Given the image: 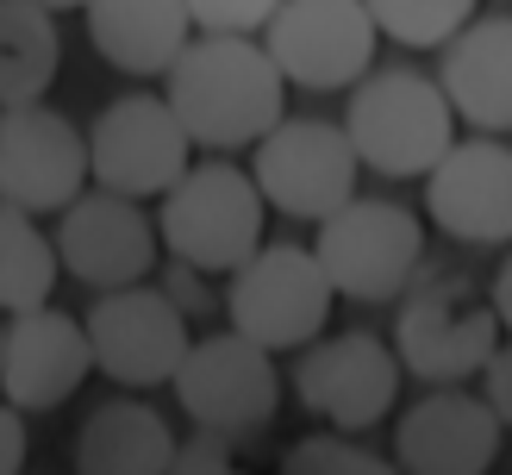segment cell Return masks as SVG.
Here are the masks:
<instances>
[{"instance_id":"17","label":"cell","mask_w":512,"mask_h":475,"mask_svg":"<svg viewBox=\"0 0 512 475\" xmlns=\"http://www.w3.org/2000/svg\"><path fill=\"white\" fill-rule=\"evenodd\" d=\"M506 419L488 407V394L469 388H431L400 413L394 457L406 475H488L500 457Z\"/></svg>"},{"instance_id":"23","label":"cell","mask_w":512,"mask_h":475,"mask_svg":"<svg viewBox=\"0 0 512 475\" xmlns=\"http://www.w3.org/2000/svg\"><path fill=\"white\" fill-rule=\"evenodd\" d=\"M381 38L406 50H444L469 19H481V0H369Z\"/></svg>"},{"instance_id":"16","label":"cell","mask_w":512,"mask_h":475,"mask_svg":"<svg viewBox=\"0 0 512 475\" xmlns=\"http://www.w3.org/2000/svg\"><path fill=\"white\" fill-rule=\"evenodd\" d=\"M94 369L100 363H94L88 319L63 313L57 300L32 313H7V332H0V394H7V407L57 413Z\"/></svg>"},{"instance_id":"6","label":"cell","mask_w":512,"mask_h":475,"mask_svg":"<svg viewBox=\"0 0 512 475\" xmlns=\"http://www.w3.org/2000/svg\"><path fill=\"white\" fill-rule=\"evenodd\" d=\"M313 250L331 269V282H338L344 300H356V307H388L425 269V225L400 200L356 194L350 207H338L319 225Z\"/></svg>"},{"instance_id":"26","label":"cell","mask_w":512,"mask_h":475,"mask_svg":"<svg viewBox=\"0 0 512 475\" xmlns=\"http://www.w3.org/2000/svg\"><path fill=\"white\" fill-rule=\"evenodd\" d=\"M169 475H244V463H238V438L194 425V438H182V450H175V469H169Z\"/></svg>"},{"instance_id":"8","label":"cell","mask_w":512,"mask_h":475,"mask_svg":"<svg viewBox=\"0 0 512 475\" xmlns=\"http://www.w3.org/2000/svg\"><path fill=\"white\" fill-rule=\"evenodd\" d=\"M250 169L263 182L269 207L281 219H306V225H325L338 207H350L356 182L369 175L344 119H281L250 150Z\"/></svg>"},{"instance_id":"15","label":"cell","mask_w":512,"mask_h":475,"mask_svg":"<svg viewBox=\"0 0 512 475\" xmlns=\"http://www.w3.org/2000/svg\"><path fill=\"white\" fill-rule=\"evenodd\" d=\"M425 219L444 238L500 250L512 244V144L500 132H469L425 175Z\"/></svg>"},{"instance_id":"13","label":"cell","mask_w":512,"mask_h":475,"mask_svg":"<svg viewBox=\"0 0 512 475\" xmlns=\"http://www.w3.org/2000/svg\"><path fill=\"white\" fill-rule=\"evenodd\" d=\"M400 350L375 332H325L319 344L300 350V369H294V394L300 407L338 425V432H369L394 413L400 400Z\"/></svg>"},{"instance_id":"29","label":"cell","mask_w":512,"mask_h":475,"mask_svg":"<svg viewBox=\"0 0 512 475\" xmlns=\"http://www.w3.org/2000/svg\"><path fill=\"white\" fill-rule=\"evenodd\" d=\"M25 407H7L0 413V475H25V450H32V438H25Z\"/></svg>"},{"instance_id":"4","label":"cell","mask_w":512,"mask_h":475,"mask_svg":"<svg viewBox=\"0 0 512 475\" xmlns=\"http://www.w3.org/2000/svg\"><path fill=\"white\" fill-rule=\"evenodd\" d=\"M269 194L256 182V169H238V163H194L182 182H175L163 200H157V219H163V244L169 257L182 263H200L207 275H232L244 269L269 238Z\"/></svg>"},{"instance_id":"25","label":"cell","mask_w":512,"mask_h":475,"mask_svg":"<svg viewBox=\"0 0 512 475\" xmlns=\"http://www.w3.org/2000/svg\"><path fill=\"white\" fill-rule=\"evenodd\" d=\"M275 7L281 0H188L200 32H244V38H263Z\"/></svg>"},{"instance_id":"22","label":"cell","mask_w":512,"mask_h":475,"mask_svg":"<svg viewBox=\"0 0 512 475\" xmlns=\"http://www.w3.org/2000/svg\"><path fill=\"white\" fill-rule=\"evenodd\" d=\"M63 275L69 269H63L57 232H44L38 213H25V207H0V307L7 313L50 307V288Z\"/></svg>"},{"instance_id":"28","label":"cell","mask_w":512,"mask_h":475,"mask_svg":"<svg viewBox=\"0 0 512 475\" xmlns=\"http://www.w3.org/2000/svg\"><path fill=\"white\" fill-rule=\"evenodd\" d=\"M475 382H481V394H488V407L512 425V344H500V350H494L488 369H481Z\"/></svg>"},{"instance_id":"12","label":"cell","mask_w":512,"mask_h":475,"mask_svg":"<svg viewBox=\"0 0 512 475\" xmlns=\"http://www.w3.org/2000/svg\"><path fill=\"white\" fill-rule=\"evenodd\" d=\"M263 44L294 88L331 94V88H356L375 69L381 25L369 0H281Z\"/></svg>"},{"instance_id":"10","label":"cell","mask_w":512,"mask_h":475,"mask_svg":"<svg viewBox=\"0 0 512 475\" xmlns=\"http://www.w3.org/2000/svg\"><path fill=\"white\" fill-rule=\"evenodd\" d=\"M88 319V338H94V363L107 382L119 388H163L175 382V369L188 363L194 350V332H188V313L169 300V288L157 282H132V288H107L94 294V307L82 313Z\"/></svg>"},{"instance_id":"3","label":"cell","mask_w":512,"mask_h":475,"mask_svg":"<svg viewBox=\"0 0 512 475\" xmlns=\"http://www.w3.org/2000/svg\"><path fill=\"white\" fill-rule=\"evenodd\" d=\"M394 307H400L394 350H400L406 375H419L425 388H463L469 375L488 369V357L500 350V332H506L494 313V294L444 263H425Z\"/></svg>"},{"instance_id":"31","label":"cell","mask_w":512,"mask_h":475,"mask_svg":"<svg viewBox=\"0 0 512 475\" xmlns=\"http://www.w3.org/2000/svg\"><path fill=\"white\" fill-rule=\"evenodd\" d=\"M38 7H50V13H88V0H38Z\"/></svg>"},{"instance_id":"19","label":"cell","mask_w":512,"mask_h":475,"mask_svg":"<svg viewBox=\"0 0 512 475\" xmlns=\"http://www.w3.org/2000/svg\"><path fill=\"white\" fill-rule=\"evenodd\" d=\"M444 88L456 100L469 132H512V19L488 13L469 19L463 32L444 44Z\"/></svg>"},{"instance_id":"14","label":"cell","mask_w":512,"mask_h":475,"mask_svg":"<svg viewBox=\"0 0 512 475\" xmlns=\"http://www.w3.org/2000/svg\"><path fill=\"white\" fill-rule=\"evenodd\" d=\"M57 250H63L69 282L107 294V288H132L144 275H157L169 244H163V219H150L144 200L94 182L69 213H57Z\"/></svg>"},{"instance_id":"9","label":"cell","mask_w":512,"mask_h":475,"mask_svg":"<svg viewBox=\"0 0 512 475\" xmlns=\"http://www.w3.org/2000/svg\"><path fill=\"white\" fill-rule=\"evenodd\" d=\"M94 188V138L50 100L0 107V207L69 213Z\"/></svg>"},{"instance_id":"1","label":"cell","mask_w":512,"mask_h":475,"mask_svg":"<svg viewBox=\"0 0 512 475\" xmlns=\"http://www.w3.org/2000/svg\"><path fill=\"white\" fill-rule=\"evenodd\" d=\"M288 75L269 57L263 38L244 32H200L182 63L163 75V94L175 100L182 125L200 150H256L288 119Z\"/></svg>"},{"instance_id":"30","label":"cell","mask_w":512,"mask_h":475,"mask_svg":"<svg viewBox=\"0 0 512 475\" xmlns=\"http://www.w3.org/2000/svg\"><path fill=\"white\" fill-rule=\"evenodd\" d=\"M488 294H494V313H500V325L512 332V250L500 257V275L488 282Z\"/></svg>"},{"instance_id":"5","label":"cell","mask_w":512,"mask_h":475,"mask_svg":"<svg viewBox=\"0 0 512 475\" xmlns=\"http://www.w3.org/2000/svg\"><path fill=\"white\" fill-rule=\"evenodd\" d=\"M338 282L319 263L313 244H263L244 269L225 282V319L263 350H306L325 338L331 307H338Z\"/></svg>"},{"instance_id":"2","label":"cell","mask_w":512,"mask_h":475,"mask_svg":"<svg viewBox=\"0 0 512 475\" xmlns=\"http://www.w3.org/2000/svg\"><path fill=\"white\" fill-rule=\"evenodd\" d=\"M350 144L363 157L369 175L381 182H425L431 169L450 157L456 144V100L444 88V75H425V69H369L363 82L350 88Z\"/></svg>"},{"instance_id":"7","label":"cell","mask_w":512,"mask_h":475,"mask_svg":"<svg viewBox=\"0 0 512 475\" xmlns=\"http://www.w3.org/2000/svg\"><path fill=\"white\" fill-rule=\"evenodd\" d=\"M175 400L194 425L225 438H263L275 413H281V369H275V350H263L256 338H244L238 325L232 332H207L194 338L188 363L175 369Z\"/></svg>"},{"instance_id":"24","label":"cell","mask_w":512,"mask_h":475,"mask_svg":"<svg viewBox=\"0 0 512 475\" xmlns=\"http://www.w3.org/2000/svg\"><path fill=\"white\" fill-rule=\"evenodd\" d=\"M281 475H406L400 457H381L375 444H363L356 432H306L281 450Z\"/></svg>"},{"instance_id":"18","label":"cell","mask_w":512,"mask_h":475,"mask_svg":"<svg viewBox=\"0 0 512 475\" xmlns=\"http://www.w3.org/2000/svg\"><path fill=\"white\" fill-rule=\"evenodd\" d=\"M88 44L119 75H169L200 38L188 0H88Z\"/></svg>"},{"instance_id":"11","label":"cell","mask_w":512,"mask_h":475,"mask_svg":"<svg viewBox=\"0 0 512 475\" xmlns=\"http://www.w3.org/2000/svg\"><path fill=\"white\" fill-rule=\"evenodd\" d=\"M94 138V182L132 200H163L194 169V132L182 125L169 94H119L88 125Z\"/></svg>"},{"instance_id":"21","label":"cell","mask_w":512,"mask_h":475,"mask_svg":"<svg viewBox=\"0 0 512 475\" xmlns=\"http://www.w3.org/2000/svg\"><path fill=\"white\" fill-rule=\"evenodd\" d=\"M57 69H63L57 13L38 0H0V107L50 100Z\"/></svg>"},{"instance_id":"27","label":"cell","mask_w":512,"mask_h":475,"mask_svg":"<svg viewBox=\"0 0 512 475\" xmlns=\"http://www.w3.org/2000/svg\"><path fill=\"white\" fill-rule=\"evenodd\" d=\"M163 288H169V300L175 307H182L188 319H207V307H213V288H207V269L200 263H182V257H169L163 269Z\"/></svg>"},{"instance_id":"20","label":"cell","mask_w":512,"mask_h":475,"mask_svg":"<svg viewBox=\"0 0 512 475\" xmlns=\"http://www.w3.org/2000/svg\"><path fill=\"white\" fill-rule=\"evenodd\" d=\"M182 438L169 419L125 388L119 400H100L75 432V475H169Z\"/></svg>"}]
</instances>
